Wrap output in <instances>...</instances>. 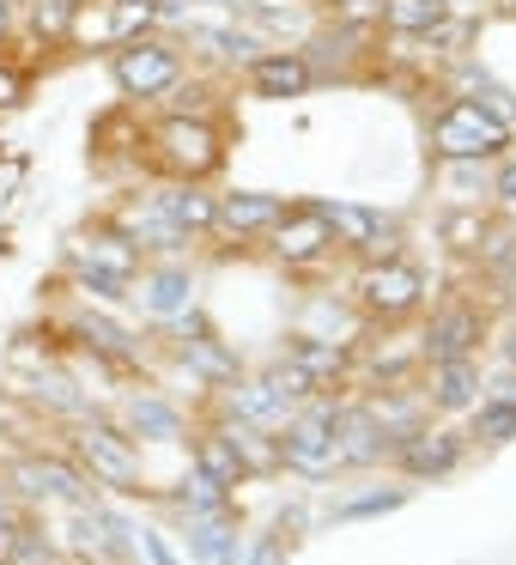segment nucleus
<instances>
[{
	"instance_id": "nucleus-15",
	"label": "nucleus",
	"mask_w": 516,
	"mask_h": 565,
	"mask_svg": "<svg viewBox=\"0 0 516 565\" xmlns=\"http://www.w3.org/2000/svg\"><path fill=\"white\" fill-rule=\"evenodd\" d=\"M219 407H225V419H244V426H261V431H280L286 419L298 414L292 402H280L268 383H261V377H244V371H237V377L219 390Z\"/></svg>"
},
{
	"instance_id": "nucleus-13",
	"label": "nucleus",
	"mask_w": 516,
	"mask_h": 565,
	"mask_svg": "<svg viewBox=\"0 0 516 565\" xmlns=\"http://www.w3.org/2000/svg\"><path fill=\"white\" fill-rule=\"evenodd\" d=\"M334 444H341V468L395 462V438L370 419V407H334Z\"/></svg>"
},
{
	"instance_id": "nucleus-34",
	"label": "nucleus",
	"mask_w": 516,
	"mask_h": 565,
	"mask_svg": "<svg viewBox=\"0 0 516 565\" xmlns=\"http://www.w3.org/2000/svg\"><path fill=\"white\" fill-rule=\"evenodd\" d=\"M474 256L486 262L492 274H510L516 268V232H510V225H486V237H480Z\"/></svg>"
},
{
	"instance_id": "nucleus-44",
	"label": "nucleus",
	"mask_w": 516,
	"mask_h": 565,
	"mask_svg": "<svg viewBox=\"0 0 516 565\" xmlns=\"http://www.w3.org/2000/svg\"><path fill=\"white\" fill-rule=\"evenodd\" d=\"M67 7H79V0H67Z\"/></svg>"
},
{
	"instance_id": "nucleus-2",
	"label": "nucleus",
	"mask_w": 516,
	"mask_h": 565,
	"mask_svg": "<svg viewBox=\"0 0 516 565\" xmlns=\"http://www.w3.org/2000/svg\"><path fill=\"white\" fill-rule=\"evenodd\" d=\"M504 147H510V122H498V116L474 98H450L431 116V152L450 159V164H480Z\"/></svg>"
},
{
	"instance_id": "nucleus-8",
	"label": "nucleus",
	"mask_w": 516,
	"mask_h": 565,
	"mask_svg": "<svg viewBox=\"0 0 516 565\" xmlns=\"http://www.w3.org/2000/svg\"><path fill=\"white\" fill-rule=\"evenodd\" d=\"M183 79V62H176L171 43H152V38H135L116 50V86L128 98H164V92Z\"/></svg>"
},
{
	"instance_id": "nucleus-30",
	"label": "nucleus",
	"mask_w": 516,
	"mask_h": 565,
	"mask_svg": "<svg viewBox=\"0 0 516 565\" xmlns=\"http://www.w3.org/2000/svg\"><path fill=\"white\" fill-rule=\"evenodd\" d=\"M407 487H377V492H358V499L334 504V523H358V516H383V511H401Z\"/></svg>"
},
{
	"instance_id": "nucleus-41",
	"label": "nucleus",
	"mask_w": 516,
	"mask_h": 565,
	"mask_svg": "<svg viewBox=\"0 0 516 565\" xmlns=\"http://www.w3.org/2000/svg\"><path fill=\"white\" fill-rule=\"evenodd\" d=\"M492 195H498L504 207H516V159L498 164V177H492Z\"/></svg>"
},
{
	"instance_id": "nucleus-14",
	"label": "nucleus",
	"mask_w": 516,
	"mask_h": 565,
	"mask_svg": "<svg viewBox=\"0 0 516 565\" xmlns=\"http://www.w3.org/2000/svg\"><path fill=\"white\" fill-rule=\"evenodd\" d=\"M273 256L286 262V268H310V262H322L334 249V237H329V225L316 220V207H286L280 213V225H273Z\"/></svg>"
},
{
	"instance_id": "nucleus-4",
	"label": "nucleus",
	"mask_w": 516,
	"mask_h": 565,
	"mask_svg": "<svg viewBox=\"0 0 516 565\" xmlns=\"http://www.w3.org/2000/svg\"><path fill=\"white\" fill-rule=\"evenodd\" d=\"M353 298H358V310H365L370 322H401L431 298V286H426V274H419L413 262L383 256V262H370V268L358 274Z\"/></svg>"
},
{
	"instance_id": "nucleus-38",
	"label": "nucleus",
	"mask_w": 516,
	"mask_h": 565,
	"mask_svg": "<svg viewBox=\"0 0 516 565\" xmlns=\"http://www.w3.org/2000/svg\"><path fill=\"white\" fill-rule=\"evenodd\" d=\"M128 541H135V553H147V565H176V553L164 547V535H159V529H135Z\"/></svg>"
},
{
	"instance_id": "nucleus-47",
	"label": "nucleus",
	"mask_w": 516,
	"mask_h": 565,
	"mask_svg": "<svg viewBox=\"0 0 516 565\" xmlns=\"http://www.w3.org/2000/svg\"><path fill=\"white\" fill-rule=\"evenodd\" d=\"M159 7H164V0H159Z\"/></svg>"
},
{
	"instance_id": "nucleus-18",
	"label": "nucleus",
	"mask_w": 516,
	"mask_h": 565,
	"mask_svg": "<svg viewBox=\"0 0 516 565\" xmlns=\"http://www.w3.org/2000/svg\"><path fill=\"white\" fill-rule=\"evenodd\" d=\"M74 274H116V280L135 286V274H140V249L128 244L122 232L79 237V244H74Z\"/></svg>"
},
{
	"instance_id": "nucleus-42",
	"label": "nucleus",
	"mask_w": 516,
	"mask_h": 565,
	"mask_svg": "<svg viewBox=\"0 0 516 565\" xmlns=\"http://www.w3.org/2000/svg\"><path fill=\"white\" fill-rule=\"evenodd\" d=\"M383 13V0H341V19L346 25H358V19H377Z\"/></svg>"
},
{
	"instance_id": "nucleus-6",
	"label": "nucleus",
	"mask_w": 516,
	"mask_h": 565,
	"mask_svg": "<svg viewBox=\"0 0 516 565\" xmlns=\"http://www.w3.org/2000/svg\"><path fill=\"white\" fill-rule=\"evenodd\" d=\"M310 207H316L322 225H329L334 244L353 249V256L383 262V256H395V249H401V225L383 220V213H370V207H358V201H310Z\"/></svg>"
},
{
	"instance_id": "nucleus-7",
	"label": "nucleus",
	"mask_w": 516,
	"mask_h": 565,
	"mask_svg": "<svg viewBox=\"0 0 516 565\" xmlns=\"http://www.w3.org/2000/svg\"><path fill=\"white\" fill-rule=\"evenodd\" d=\"M7 480H13V492L19 499H31V504H92V480L79 475V462H62V456H19L13 468H7Z\"/></svg>"
},
{
	"instance_id": "nucleus-5",
	"label": "nucleus",
	"mask_w": 516,
	"mask_h": 565,
	"mask_svg": "<svg viewBox=\"0 0 516 565\" xmlns=\"http://www.w3.org/2000/svg\"><path fill=\"white\" fill-rule=\"evenodd\" d=\"M152 147H159V164L176 177V183H201V177H213L219 159H225L219 128L201 122V116H171V122L152 135Z\"/></svg>"
},
{
	"instance_id": "nucleus-23",
	"label": "nucleus",
	"mask_w": 516,
	"mask_h": 565,
	"mask_svg": "<svg viewBox=\"0 0 516 565\" xmlns=\"http://www.w3.org/2000/svg\"><path fill=\"white\" fill-rule=\"evenodd\" d=\"M249 86H256L261 98H298V92L310 86V62L298 50L256 55V62H249Z\"/></svg>"
},
{
	"instance_id": "nucleus-43",
	"label": "nucleus",
	"mask_w": 516,
	"mask_h": 565,
	"mask_svg": "<svg viewBox=\"0 0 516 565\" xmlns=\"http://www.w3.org/2000/svg\"><path fill=\"white\" fill-rule=\"evenodd\" d=\"M0 31H7V0H0Z\"/></svg>"
},
{
	"instance_id": "nucleus-40",
	"label": "nucleus",
	"mask_w": 516,
	"mask_h": 565,
	"mask_svg": "<svg viewBox=\"0 0 516 565\" xmlns=\"http://www.w3.org/2000/svg\"><path fill=\"white\" fill-rule=\"evenodd\" d=\"M19 98H25V74L19 67H0V110H13Z\"/></svg>"
},
{
	"instance_id": "nucleus-19",
	"label": "nucleus",
	"mask_w": 516,
	"mask_h": 565,
	"mask_svg": "<svg viewBox=\"0 0 516 565\" xmlns=\"http://www.w3.org/2000/svg\"><path fill=\"white\" fill-rule=\"evenodd\" d=\"M286 213L280 195H261V189H237V195H219V213H213V225H225V232L237 237H256V232H273Z\"/></svg>"
},
{
	"instance_id": "nucleus-35",
	"label": "nucleus",
	"mask_w": 516,
	"mask_h": 565,
	"mask_svg": "<svg viewBox=\"0 0 516 565\" xmlns=\"http://www.w3.org/2000/svg\"><path fill=\"white\" fill-rule=\"evenodd\" d=\"M31 390H37V402L62 407L67 419H79V414H86V395H74V383H67V377H37Z\"/></svg>"
},
{
	"instance_id": "nucleus-28",
	"label": "nucleus",
	"mask_w": 516,
	"mask_h": 565,
	"mask_svg": "<svg viewBox=\"0 0 516 565\" xmlns=\"http://www.w3.org/2000/svg\"><path fill=\"white\" fill-rule=\"evenodd\" d=\"M225 438H232L244 475H273V468H280V438H273V431L244 426V419H225Z\"/></svg>"
},
{
	"instance_id": "nucleus-27",
	"label": "nucleus",
	"mask_w": 516,
	"mask_h": 565,
	"mask_svg": "<svg viewBox=\"0 0 516 565\" xmlns=\"http://www.w3.org/2000/svg\"><path fill=\"white\" fill-rule=\"evenodd\" d=\"M377 19L395 31V38H431V31L450 19V7H443V0H383Z\"/></svg>"
},
{
	"instance_id": "nucleus-12",
	"label": "nucleus",
	"mask_w": 516,
	"mask_h": 565,
	"mask_svg": "<svg viewBox=\"0 0 516 565\" xmlns=\"http://www.w3.org/2000/svg\"><path fill=\"white\" fill-rule=\"evenodd\" d=\"M135 529L122 523V516H110L98 499L92 504H74V553H79V565H116V559H128L135 553Z\"/></svg>"
},
{
	"instance_id": "nucleus-33",
	"label": "nucleus",
	"mask_w": 516,
	"mask_h": 565,
	"mask_svg": "<svg viewBox=\"0 0 516 565\" xmlns=\"http://www.w3.org/2000/svg\"><path fill=\"white\" fill-rule=\"evenodd\" d=\"M474 438L480 444H510L516 438V402H480L474 407Z\"/></svg>"
},
{
	"instance_id": "nucleus-24",
	"label": "nucleus",
	"mask_w": 516,
	"mask_h": 565,
	"mask_svg": "<svg viewBox=\"0 0 516 565\" xmlns=\"http://www.w3.org/2000/svg\"><path fill=\"white\" fill-rule=\"evenodd\" d=\"M171 347H176V359H183V365L195 371L201 383H213V390H225V383L237 377V353H232V347H225L213 329L195 334V341H171Z\"/></svg>"
},
{
	"instance_id": "nucleus-22",
	"label": "nucleus",
	"mask_w": 516,
	"mask_h": 565,
	"mask_svg": "<svg viewBox=\"0 0 516 565\" xmlns=\"http://www.w3.org/2000/svg\"><path fill=\"white\" fill-rule=\"evenodd\" d=\"M189 468H201L207 480H219L225 492H237L249 480L244 462H237V450H232V438H225V426H207V431L189 438Z\"/></svg>"
},
{
	"instance_id": "nucleus-3",
	"label": "nucleus",
	"mask_w": 516,
	"mask_h": 565,
	"mask_svg": "<svg viewBox=\"0 0 516 565\" xmlns=\"http://www.w3.org/2000/svg\"><path fill=\"white\" fill-rule=\"evenodd\" d=\"M273 438H280V468H292V475H304V480L341 475V444H334V402L329 395H310Z\"/></svg>"
},
{
	"instance_id": "nucleus-45",
	"label": "nucleus",
	"mask_w": 516,
	"mask_h": 565,
	"mask_svg": "<svg viewBox=\"0 0 516 565\" xmlns=\"http://www.w3.org/2000/svg\"><path fill=\"white\" fill-rule=\"evenodd\" d=\"M510 13H516V0H510Z\"/></svg>"
},
{
	"instance_id": "nucleus-26",
	"label": "nucleus",
	"mask_w": 516,
	"mask_h": 565,
	"mask_svg": "<svg viewBox=\"0 0 516 565\" xmlns=\"http://www.w3.org/2000/svg\"><path fill=\"white\" fill-rule=\"evenodd\" d=\"M74 334H79V341H86L98 359H110V365H135V359H140V341L122 329V322H110V317H79Z\"/></svg>"
},
{
	"instance_id": "nucleus-10",
	"label": "nucleus",
	"mask_w": 516,
	"mask_h": 565,
	"mask_svg": "<svg viewBox=\"0 0 516 565\" xmlns=\"http://www.w3.org/2000/svg\"><path fill=\"white\" fill-rule=\"evenodd\" d=\"M480 341H486V317L474 305H443L431 317V329L419 334V359L426 365H443V359H474Z\"/></svg>"
},
{
	"instance_id": "nucleus-9",
	"label": "nucleus",
	"mask_w": 516,
	"mask_h": 565,
	"mask_svg": "<svg viewBox=\"0 0 516 565\" xmlns=\"http://www.w3.org/2000/svg\"><path fill=\"white\" fill-rule=\"evenodd\" d=\"M462 456H467V431L455 426H419L407 438H395V462H401L407 480H443L462 468Z\"/></svg>"
},
{
	"instance_id": "nucleus-16",
	"label": "nucleus",
	"mask_w": 516,
	"mask_h": 565,
	"mask_svg": "<svg viewBox=\"0 0 516 565\" xmlns=\"http://www.w3.org/2000/svg\"><path fill=\"white\" fill-rule=\"evenodd\" d=\"M480 390H486V377H480L474 359H443V365L426 371V390H419V395H426L438 414H474Z\"/></svg>"
},
{
	"instance_id": "nucleus-17",
	"label": "nucleus",
	"mask_w": 516,
	"mask_h": 565,
	"mask_svg": "<svg viewBox=\"0 0 516 565\" xmlns=\"http://www.w3.org/2000/svg\"><path fill=\"white\" fill-rule=\"evenodd\" d=\"M122 431L128 438H147V444H176L183 438V407L152 395V390H140V395H128V407H122Z\"/></svg>"
},
{
	"instance_id": "nucleus-11",
	"label": "nucleus",
	"mask_w": 516,
	"mask_h": 565,
	"mask_svg": "<svg viewBox=\"0 0 516 565\" xmlns=\"http://www.w3.org/2000/svg\"><path fill=\"white\" fill-rule=\"evenodd\" d=\"M195 274L183 268V262H159V268H140L135 286H128V298H140V310H147L152 322H171L183 317V310H195Z\"/></svg>"
},
{
	"instance_id": "nucleus-29",
	"label": "nucleus",
	"mask_w": 516,
	"mask_h": 565,
	"mask_svg": "<svg viewBox=\"0 0 516 565\" xmlns=\"http://www.w3.org/2000/svg\"><path fill=\"white\" fill-rule=\"evenodd\" d=\"M176 504L189 516H237V492H225L219 480H207L201 468H189V480L176 487Z\"/></svg>"
},
{
	"instance_id": "nucleus-31",
	"label": "nucleus",
	"mask_w": 516,
	"mask_h": 565,
	"mask_svg": "<svg viewBox=\"0 0 516 565\" xmlns=\"http://www.w3.org/2000/svg\"><path fill=\"white\" fill-rule=\"evenodd\" d=\"M159 13H164L159 0H116V7H110V38H116V43H135Z\"/></svg>"
},
{
	"instance_id": "nucleus-39",
	"label": "nucleus",
	"mask_w": 516,
	"mask_h": 565,
	"mask_svg": "<svg viewBox=\"0 0 516 565\" xmlns=\"http://www.w3.org/2000/svg\"><path fill=\"white\" fill-rule=\"evenodd\" d=\"M244 565H286V541L280 535H256L244 547Z\"/></svg>"
},
{
	"instance_id": "nucleus-1",
	"label": "nucleus",
	"mask_w": 516,
	"mask_h": 565,
	"mask_svg": "<svg viewBox=\"0 0 516 565\" xmlns=\"http://www.w3.org/2000/svg\"><path fill=\"white\" fill-rule=\"evenodd\" d=\"M67 450H74L79 475H86L92 487L140 492V450L122 426H110V419H98V414H79L74 431H67Z\"/></svg>"
},
{
	"instance_id": "nucleus-46",
	"label": "nucleus",
	"mask_w": 516,
	"mask_h": 565,
	"mask_svg": "<svg viewBox=\"0 0 516 565\" xmlns=\"http://www.w3.org/2000/svg\"><path fill=\"white\" fill-rule=\"evenodd\" d=\"M0 565H7V559H0Z\"/></svg>"
},
{
	"instance_id": "nucleus-21",
	"label": "nucleus",
	"mask_w": 516,
	"mask_h": 565,
	"mask_svg": "<svg viewBox=\"0 0 516 565\" xmlns=\"http://www.w3.org/2000/svg\"><path fill=\"white\" fill-rule=\"evenodd\" d=\"M152 207H159V213H164V220H171L183 237H201V232H213L219 195H201L195 183H171V189H159V195H152Z\"/></svg>"
},
{
	"instance_id": "nucleus-32",
	"label": "nucleus",
	"mask_w": 516,
	"mask_h": 565,
	"mask_svg": "<svg viewBox=\"0 0 516 565\" xmlns=\"http://www.w3.org/2000/svg\"><path fill=\"white\" fill-rule=\"evenodd\" d=\"M195 38L201 43H207V50L213 55H225V62H256V50H261V43H256V31H219V25H195Z\"/></svg>"
},
{
	"instance_id": "nucleus-20",
	"label": "nucleus",
	"mask_w": 516,
	"mask_h": 565,
	"mask_svg": "<svg viewBox=\"0 0 516 565\" xmlns=\"http://www.w3.org/2000/svg\"><path fill=\"white\" fill-rule=\"evenodd\" d=\"M286 359H292L298 371H304L310 383H334V377H346L353 371V341H322V334H292L286 341Z\"/></svg>"
},
{
	"instance_id": "nucleus-36",
	"label": "nucleus",
	"mask_w": 516,
	"mask_h": 565,
	"mask_svg": "<svg viewBox=\"0 0 516 565\" xmlns=\"http://www.w3.org/2000/svg\"><path fill=\"white\" fill-rule=\"evenodd\" d=\"M443 237H450V249H467V256H474L480 237H486V220H480V213H450V220H443Z\"/></svg>"
},
{
	"instance_id": "nucleus-37",
	"label": "nucleus",
	"mask_w": 516,
	"mask_h": 565,
	"mask_svg": "<svg viewBox=\"0 0 516 565\" xmlns=\"http://www.w3.org/2000/svg\"><path fill=\"white\" fill-rule=\"evenodd\" d=\"M37 31H50V38H67V19H74V7L67 0H37Z\"/></svg>"
},
{
	"instance_id": "nucleus-25",
	"label": "nucleus",
	"mask_w": 516,
	"mask_h": 565,
	"mask_svg": "<svg viewBox=\"0 0 516 565\" xmlns=\"http://www.w3.org/2000/svg\"><path fill=\"white\" fill-rule=\"evenodd\" d=\"M189 553L201 565H244V541H237L232 516H189Z\"/></svg>"
}]
</instances>
